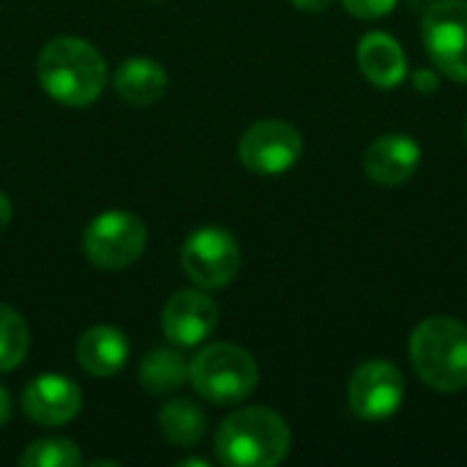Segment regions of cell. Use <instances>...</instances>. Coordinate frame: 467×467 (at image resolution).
<instances>
[{
    "mask_svg": "<svg viewBox=\"0 0 467 467\" xmlns=\"http://www.w3.org/2000/svg\"><path fill=\"white\" fill-rule=\"evenodd\" d=\"M11 216H14V208H11V200L0 192V233L8 227V222H11Z\"/></svg>",
    "mask_w": 467,
    "mask_h": 467,
    "instance_id": "cb8c5ba5",
    "label": "cell"
},
{
    "mask_svg": "<svg viewBox=\"0 0 467 467\" xmlns=\"http://www.w3.org/2000/svg\"><path fill=\"white\" fill-rule=\"evenodd\" d=\"M304 153L301 131L287 120H257L238 142L241 164L254 175H282L298 164Z\"/></svg>",
    "mask_w": 467,
    "mask_h": 467,
    "instance_id": "ba28073f",
    "label": "cell"
},
{
    "mask_svg": "<svg viewBox=\"0 0 467 467\" xmlns=\"http://www.w3.org/2000/svg\"><path fill=\"white\" fill-rule=\"evenodd\" d=\"M410 361L419 380L441 394L467 389V326L438 315L410 334Z\"/></svg>",
    "mask_w": 467,
    "mask_h": 467,
    "instance_id": "3957f363",
    "label": "cell"
},
{
    "mask_svg": "<svg viewBox=\"0 0 467 467\" xmlns=\"http://www.w3.org/2000/svg\"><path fill=\"white\" fill-rule=\"evenodd\" d=\"M298 11H306V14H323L334 5V0H290Z\"/></svg>",
    "mask_w": 467,
    "mask_h": 467,
    "instance_id": "7402d4cb",
    "label": "cell"
},
{
    "mask_svg": "<svg viewBox=\"0 0 467 467\" xmlns=\"http://www.w3.org/2000/svg\"><path fill=\"white\" fill-rule=\"evenodd\" d=\"M30 348V331L25 317L11 309L8 304H0V372L16 369Z\"/></svg>",
    "mask_w": 467,
    "mask_h": 467,
    "instance_id": "ac0fdd59",
    "label": "cell"
},
{
    "mask_svg": "<svg viewBox=\"0 0 467 467\" xmlns=\"http://www.w3.org/2000/svg\"><path fill=\"white\" fill-rule=\"evenodd\" d=\"M36 74L44 93L57 104L88 107L107 85V60L90 41L57 36L38 52Z\"/></svg>",
    "mask_w": 467,
    "mask_h": 467,
    "instance_id": "6da1fadb",
    "label": "cell"
},
{
    "mask_svg": "<svg viewBox=\"0 0 467 467\" xmlns=\"http://www.w3.org/2000/svg\"><path fill=\"white\" fill-rule=\"evenodd\" d=\"M16 462L22 467H77L82 465V451L77 443L63 438H47L30 443Z\"/></svg>",
    "mask_w": 467,
    "mask_h": 467,
    "instance_id": "d6986e66",
    "label": "cell"
},
{
    "mask_svg": "<svg viewBox=\"0 0 467 467\" xmlns=\"http://www.w3.org/2000/svg\"><path fill=\"white\" fill-rule=\"evenodd\" d=\"M421 164V145L410 134H383L364 153V172L372 183L397 189L405 186Z\"/></svg>",
    "mask_w": 467,
    "mask_h": 467,
    "instance_id": "7c38bea8",
    "label": "cell"
},
{
    "mask_svg": "<svg viewBox=\"0 0 467 467\" xmlns=\"http://www.w3.org/2000/svg\"><path fill=\"white\" fill-rule=\"evenodd\" d=\"M181 265L200 290H219L235 279L241 268V246L224 227L208 224L186 238Z\"/></svg>",
    "mask_w": 467,
    "mask_h": 467,
    "instance_id": "52a82bcc",
    "label": "cell"
},
{
    "mask_svg": "<svg viewBox=\"0 0 467 467\" xmlns=\"http://www.w3.org/2000/svg\"><path fill=\"white\" fill-rule=\"evenodd\" d=\"M181 465L186 467V465H194V467H208V462H205V460H194V457H192V460H183V462H181Z\"/></svg>",
    "mask_w": 467,
    "mask_h": 467,
    "instance_id": "d4e9b609",
    "label": "cell"
},
{
    "mask_svg": "<svg viewBox=\"0 0 467 467\" xmlns=\"http://www.w3.org/2000/svg\"><path fill=\"white\" fill-rule=\"evenodd\" d=\"M22 410L38 427H63L82 410V391L71 378L38 375L22 391Z\"/></svg>",
    "mask_w": 467,
    "mask_h": 467,
    "instance_id": "8fae6325",
    "label": "cell"
},
{
    "mask_svg": "<svg viewBox=\"0 0 467 467\" xmlns=\"http://www.w3.org/2000/svg\"><path fill=\"white\" fill-rule=\"evenodd\" d=\"M293 435L287 421L271 408H241L216 432V457L230 467H274L287 460Z\"/></svg>",
    "mask_w": 467,
    "mask_h": 467,
    "instance_id": "7a4b0ae2",
    "label": "cell"
},
{
    "mask_svg": "<svg viewBox=\"0 0 467 467\" xmlns=\"http://www.w3.org/2000/svg\"><path fill=\"white\" fill-rule=\"evenodd\" d=\"M421 36L435 68L467 85V0H432L424 8Z\"/></svg>",
    "mask_w": 467,
    "mask_h": 467,
    "instance_id": "8992f818",
    "label": "cell"
},
{
    "mask_svg": "<svg viewBox=\"0 0 467 467\" xmlns=\"http://www.w3.org/2000/svg\"><path fill=\"white\" fill-rule=\"evenodd\" d=\"M189 380V364L175 350H150L140 364V383L148 394L167 397L175 394Z\"/></svg>",
    "mask_w": 467,
    "mask_h": 467,
    "instance_id": "e0dca14e",
    "label": "cell"
},
{
    "mask_svg": "<svg viewBox=\"0 0 467 467\" xmlns=\"http://www.w3.org/2000/svg\"><path fill=\"white\" fill-rule=\"evenodd\" d=\"M77 358L79 367L93 378L118 375L129 358V339L115 326H93L79 337Z\"/></svg>",
    "mask_w": 467,
    "mask_h": 467,
    "instance_id": "5bb4252c",
    "label": "cell"
},
{
    "mask_svg": "<svg viewBox=\"0 0 467 467\" xmlns=\"http://www.w3.org/2000/svg\"><path fill=\"white\" fill-rule=\"evenodd\" d=\"M148 246V227L129 211H107L96 216L82 235V252L90 265L101 271H123L142 257Z\"/></svg>",
    "mask_w": 467,
    "mask_h": 467,
    "instance_id": "5b68a950",
    "label": "cell"
},
{
    "mask_svg": "<svg viewBox=\"0 0 467 467\" xmlns=\"http://www.w3.org/2000/svg\"><path fill=\"white\" fill-rule=\"evenodd\" d=\"M8 421H11V397H8V391L0 386V430H3Z\"/></svg>",
    "mask_w": 467,
    "mask_h": 467,
    "instance_id": "603a6c76",
    "label": "cell"
},
{
    "mask_svg": "<svg viewBox=\"0 0 467 467\" xmlns=\"http://www.w3.org/2000/svg\"><path fill=\"white\" fill-rule=\"evenodd\" d=\"M358 68L361 74L383 90H391L408 77V57L402 44L389 33H367L358 41Z\"/></svg>",
    "mask_w": 467,
    "mask_h": 467,
    "instance_id": "4fadbf2b",
    "label": "cell"
},
{
    "mask_svg": "<svg viewBox=\"0 0 467 467\" xmlns=\"http://www.w3.org/2000/svg\"><path fill=\"white\" fill-rule=\"evenodd\" d=\"M465 142H467V120H465Z\"/></svg>",
    "mask_w": 467,
    "mask_h": 467,
    "instance_id": "484cf974",
    "label": "cell"
},
{
    "mask_svg": "<svg viewBox=\"0 0 467 467\" xmlns=\"http://www.w3.org/2000/svg\"><path fill=\"white\" fill-rule=\"evenodd\" d=\"M219 323V306L211 296L200 290H178L170 296L161 312V331L170 342L181 348H194L205 342Z\"/></svg>",
    "mask_w": 467,
    "mask_h": 467,
    "instance_id": "30bf717a",
    "label": "cell"
},
{
    "mask_svg": "<svg viewBox=\"0 0 467 467\" xmlns=\"http://www.w3.org/2000/svg\"><path fill=\"white\" fill-rule=\"evenodd\" d=\"M159 430L172 446H197L208 430L205 410L192 400H170L159 410Z\"/></svg>",
    "mask_w": 467,
    "mask_h": 467,
    "instance_id": "2e32d148",
    "label": "cell"
},
{
    "mask_svg": "<svg viewBox=\"0 0 467 467\" xmlns=\"http://www.w3.org/2000/svg\"><path fill=\"white\" fill-rule=\"evenodd\" d=\"M348 402L361 421H386L405 402V378L389 361H364L348 383Z\"/></svg>",
    "mask_w": 467,
    "mask_h": 467,
    "instance_id": "9c48e42d",
    "label": "cell"
},
{
    "mask_svg": "<svg viewBox=\"0 0 467 467\" xmlns=\"http://www.w3.org/2000/svg\"><path fill=\"white\" fill-rule=\"evenodd\" d=\"M413 88H416L419 93H427V96L438 93V90H441V77H438V71H432V68H419V71L413 74Z\"/></svg>",
    "mask_w": 467,
    "mask_h": 467,
    "instance_id": "44dd1931",
    "label": "cell"
},
{
    "mask_svg": "<svg viewBox=\"0 0 467 467\" xmlns=\"http://www.w3.org/2000/svg\"><path fill=\"white\" fill-rule=\"evenodd\" d=\"M342 5L356 19H380L391 14L400 5V0H342Z\"/></svg>",
    "mask_w": 467,
    "mask_h": 467,
    "instance_id": "ffe728a7",
    "label": "cell"
},
{
    "mask_svg": "<svg viewBox=\"0 0 467 467\" xmlns=\"http://www.w3.org/2000/svg\"><path fill=\"white\" fill-rule=\"evenodd\" d=\"M115 93L134 107L156 104L167 90V71L150 57H129L112 77Z\"/></svg>",
    "mask_w": 467,
    "mask_h": 467,
    "instance_id": "9a60e30c",
    "label": "cell"
},
{
    "mask_svg": "<svg viewBox=\"0 0 467 467\" xmlns=\"http://www.w3.org/2000/svg\"><path fill=\"white\" fill-rule=\"evenodd\" d=\"M260 372L249 350L233 342H213L189 361L192 389L213 405H238L257 389Z\"/></svg>",
    "mask_w": 467,
    "mask_h": 467,
    "instance_id": "277c9868",
    "label": "cell"
}]
</instances>
